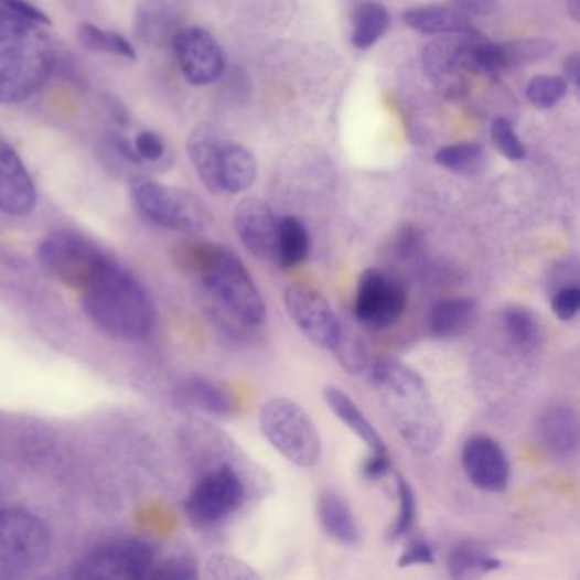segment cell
I'll list each match as a JSON object with an SVG mask.
<instances>
[{
  "label": "cell",
  "mask_w": 580,
  "mask_h": 580,
  "mask_svg": "<svg viewBox=\"0 0 580 580\" xmlns=\"http://www.w3.org/2000/svg\"><path fill=\"white\" fill-rule=\"evenodd\" d=\"M178 261L196 279L216 319L232 320L240 327L265 324V300L230 249L212 243L186 244L179 249Z\"/></svg>",
  "instance_id": "1"
},
{
  "label": "cell",
  "mask_w": 580,
  "mask_h": 580,
  "mask_svg": "<svg viewBox=\"0 0 580 580\" xmlns=\"http://www.w3.org/2000/svg\"><path fill=\"white\" fill-rule=\"evenodd\" d=\"M369 382L409 450L434 453L443 441V422L422 376L406 363L382 357L373 363Z\"/></svg>",
  "instance_id": "2"
},
{
  "label": "cell",
  "mask_w": 580,
  "mask_h": 580,
  "mask_svg": "<svg viewBox=\"0 0 580 580\" xmlns=\"http://www.w3.org/2000/svg\"><path fill=\"white\" fill-rule=\"evenodd\" d=\"M90 322L109 337L138 341L155 324V307L143 284L109 257L78 291Z\"/></svg>",
  "instance_id": "3"
},
{
  "label": "cell",
  "mask_w": 580,
  "mask_h": 580,
  "mask_svg": "<svg viewBox=\"0 0 580 580\" xmlns=\"http://www.w3.org/2000/svg\"><path fill=\"white\" fill-rule=\"evenodd\" d=\"M45 28L0 6V105L28 101L52 75L55 49Z\"/></svg>",
  "instance_id": "4"
},
{
  "label": "cell",
  "mask_w": 580,
  "mask_h": 580,
  "mask_svg": "<svg viewBox=\"0 0 580 580\" xmlns=\"http://www.w3.org/2000/svg\"><path fill=\"white\" fill-rule=\"evenodd\" d=\"M130 191L137 212L157 227L197 235L208 230L212 225L213 216L208 206L202 202V197L190 191L147 178H135Z\"/></svg>",
  "instance_id": "5"
},
{
  "label": "cell",
  "mask_w": 580,
  "mask_h": 580,
  "mask_svg": "<svg viewBox=\"0 0 580 580\" xmlns=\"http://www.w3.org/2000/svg\"><path fill=\"white\" fill-rule=\"evenodd\" d=\"M262 434L278 453L300 469H312L322 457V441L312 417L290 398L275 397L259 412Z\"/></svg>",
  "instance_id": "6"
},
{
  "label": "cell",
  "mask_w": 580,
  "mask_h": 580,
  "mask_svg": "<svg viewBox=\"0 0 580 580\" xmlns=\"http://www.w3.org/2000/svg\"><path fill=\"white\" fill-rule=\"evenodd\" d=\"M52 533L36 514L0 507V577H19L43 566Z\"/></svg>",
  "instance_id": "7"
},
{
  "label": "cell",
  "mask_w": 580,
  "mask_h": 580,
  "mask_svg": "<svg viewBox=\"0 0 580 580\" xmlns=\"http://www.w3.org/2000/svg\"><path fill=\"white\" fill-rule=\"evenodd\" d=\"M40 266L60 283L80 291L108 262L109 256L90 238L74 230H55L37 246Z\"/></svg>",
  "instance_id": "8"
},
{
  "label": "cell",
  "mask_w": 580,
  "mask_h": 580,
  "mask_svg": "<svg viewBox=\"0 0 580 580\" xmlns=\"http://www.w3.org/2000/svg\"><path fill=\"white\" fill-rule=\"evenodd\" d=\"M246 497L247 488L240 473L222 463L197 479L187 494L184 511L193 525L212 528L234 516L246 503Z\"/></svg>",
  "instance_id": "9"
},
{
  "label": "cell",
  "mask_w": 580,
  "mask_h": 580,
  "mask_svg": "<svg viewBox=\"0 0 580 580\" xmlns=\"http://www.w3.org/2000/svg\"><path fill=\"white\" fill-rule=\"evenodd\" d=\"M157 562L152 545L142 539H119L101 545L75 563V579L137 580L150 579Z\"/></svg>",
  "instance_id": "10"
},
{
  "label": "cell",
  "mask_w": 580,
  "mask_h": 580,
  "mask_svg": "<svg viewBox=\"0 0 580 580\" xmlns=\"http://www.w3.org/2000/svg\"><path fill=\"white\" fill-rule=\"evenodd\" d=\"M407 291L400 279L384 269L369 268L357 279L354 316L372 331L391 327L406 312Z\"/></svg>",
  "instance_id": "11"
},
{
  "label": "cell",
  "mask_w": 580,
  "mask_h": 580,
  "mask_svg": "<svg viewBox=\"0 0 580 580\" xmlns=\"http://www.w3.org/2000/svg\"><path fill=\"white\" fill-rule=\"evenodd\" d=\"M288 315L320 350L334 351L343 334V324L324 294L307 284H291L284 291Z\"/></svg>",
  "instance_id": "12"
},
{
  "label": "cell",
  "mask_w": 580,
  "mask_h": 580,
  "mask_svg": "<svg viewBox=\"0 0 580 580\" xmlns=\"http://www.w3.org/2000/svg\"><path fill=\"white\" fill-rule=\"evenodd\" d=\"M172 49L181 74L193 86H210L224 75L227 56L218 40L205 28L179 30Z\"/></svg>",
  "instance_id": "13"
},
{
  "label": "cell",
  "mask_w": 580,
  "mask_h": 580,
  "mask_svg": "<svg viewBox=\"0 0 580 580\" xmlns=\"http://www.w3.org/2000/svg\"><path fill=\"white\" fill-rule=\"evenodd\" d=\"M479 31L465 34H444L426 45L422 67L439 86L458 89V80L475 72V46Z\"/></svg>",
  "instance_id": "14"
},
{
  "label": "cell",
  "mask_w": 580,
  "mask_h": 580,
  "mask_svg": "<svg viewBox=\"0 0 580 580\" xmlns=\"http://www.w3.org/2000/svg\"><path fill=\"white\" fill-rule=\"evenodd\" d=\"M235 232L247 253L261 261H275L279 219L261 197L246 196L234 212Z\"/></svg>",
  "instance_id": "15"
},
{
  "label": "cell",
  "mask_w": 580,
  "mask_h": 580,
  "mask_svg": "<svg viewBox=\"0 0 580 580\" xmlns=\"http://www.w3.org/2000/svg\"><path fill=\"white\" fill-rule=\"evenodd\" d=\"M462 463L470 482L480 491L498 494L509 485L511 466L506 451L491 436L475 434L466 439Z\"/></svg>",
  "instance_id": "16"
},
{
  "label": "cell",
  "mask_w": 580,
  "mask_h": 580,
  "mask_svg": "<svg viewBox=\"0 0 580 580\" xmlns=\"http://www.w3.org/2000/svg\"><path fill=\"white\" fill-rule=\"evenodd\" d=\"M36 203V184L24 160L14 147L0 140V213L21 218L31 215Z\"/></svg>",
  "instance_id": "17"
},
{
  "label": "cell",
  "mask_w": 580,
  "mask_h": 580,
  "mask_svg": "<svg viewBox=\"0 0 580 580\" xmlns=\"http://www.w3.org/2000/svg\"><path fill=\"white\" fill-rule=\"evenodd\" d=\"M228 140L230 138L224 131L208 123L197 125L187 137L186 150L191 164L203 186L213 194H222L219 171Z\"/></svg>",
  "instance_id": "18"
},
{
  "label": "cell",
  "mask_w": 580,
  "mask_h": 580,
  "mask_svg": "<svg viewBox=\"0 0 580 580\" xmlns=\"http://www.w3.org/2000/svg\"><path fill=\"white\" fill-rule=\"evenodd\" d=\"M404 23L410 30L426 36H444V34H465L475 31L472 18L465 12L447 4L419 6L404 12Z\"/></svg>",
  "instance_id": "19"
},
{
  "label": "cell",
  "mask_w": 580,
  "mask_h": 580,
  "mask_svg": "<svg viewBox=\"0 0 580 580\" xmlns=\"http://www.w3.org/2000/svg\"><path fill=\"white\" fill-rule=\"evenodd\" d=\"M538 436L544 447L557 457L569 458L579 447V422L576 410L566 404H554L539 417Z\"/></svg>",
  "instance_id": "20"
},
{
  "label": "cell",
  "mask_w": 580,
  "mask_h": 580,
  "mask_svg": "<svg viewBox=\"0 0 580 580\" xmlns=\"http://www.w3.org/2000/svg\"><path fill=\"white\" fill-rule=\"evenodd\" d=\"M479 305L472 298H443L429 310V334L436 339L462 337L473 327Z\"/></svg>",
  "instance_id": "21"
},
{
  "label": "cell",
  "mask_w": 580,
  "mask_h": 580,
  "mask_svg": "<svg viewBox=\"0 0 580 580\" xmlns=\"http://www.w3.org/2000/svg\"><path fill=\"white\" fill-rule=\"evenodd\" d=\"M316 516H319L322 529L337 544L346 545V547L359 544L362 539L359 528L343 495L334 491L322 492L316 503Z\"/></svg>",
  "instance_id": "22"
},
{
  "label": "cell",
  "mask_w": 580,
  "mask_h": 580,
  "mask_svg": "<svg viewBox=\"0 0 580 580\" xmlns=\"http://www.w3.org/2000/svg\"><path fill=\"white\" fill-rule=\"evenodd\" d=\"M178 397L184 406L208 416L227 419L235 412V404L230 395L202 376H191L179 385Z\"/></svg>",
  "instance_id": "23"
},
{
  "label": "cell",
  "mask_w": 580,
  "mask_h": 580,
  "mask_svg": "<svg viewBox=\"0 0 580 580\" xmlns=\"http://www.w3.org/2000/svg\"><path fill=\"white\" fill-rule=\"evenodd\" d=\"M257 179V160L243 143L228 140L225 146L219 187L222 194H240L254 186Z\"/></svg>",
  "instance_id": "24"
},
{
  "label": "cell",
  "mask_w": 580,
  "mask_h": 580,
  "mask_svg": "<svg viewBox=\"0 0 580 580\" xmlns=\"http://www.w3.org/2000/svg\"><path fill=\"white\" fill-rule=\"evenodd\" d=\"M324 398L329 409L334 412V416H337L339 421L362 439L369 451H387L384 438L379 436L372 422L366 419L365 413L357 409L356 404L341 388L325 387Z\"/></svg>",
  "instance_id": "25"
},
{
  "label": "cell",
  "mask_w": 580,
  "mask_h": 580,
  "mask_svg": "<svg viewBox=\"0 0 580 580\" xmlns=\"http://www.w3.org/2000/svg\"><path fill=\"white\" fill-rule=\"evenodd\" d=\"M310 235L305 225L297 216L279 219L276 259L279 268L291 269L302 265L309 257Z\"/></svg>",
  "instance_id": "26"
},
{
  "label": "cell",
  "mask_w": 580,
  "mask_h": 580,
  "mask_svg": "<svg viewBox=\"0 0 580 580\" xmlns=\"http://www.w3.org/2000/svg\"><path fill=\"white\" fill-rule=\"evenodd\" d=\"M390 28V12L378 2H363L354 9L353 34L354 49L368 50L382 40Z\"/></svg>",
  "instance_id": "27"
},
{
  "label": "cell",
  "mask_w": 580,
  "mask_h": 580,
  "mask_svg": "<svg viewBox=\"0 0 580 580\" xmlns=\"http://www.w3.org/2000/svg\"><path fill=\"white\" fill-rule=\"evenodd\" d=\"M501 566H503L501 560L485 554L479 545L470 541L457 545L448 555V572L453 579L482 577L501 569Z\"/></svg>",
  "instance_id": "28"
},
{
  "label": "cell",
  "mask_w": 580,
  "mask_h": 580,
  "mask_svg": "<svg viewBox=\"0 0 580 580\" xmlns=\"http://www.w3.org/2000/svg\"><path fill=\"white\" fill-rule=\"evenodd\" d=\"M504 334L513 346L522 351L535 350L541 339V325L526 307H507L501 315Z\"/></svg>",
  "instance_id": "29"
},
{
  "label": "cell",
  "mask_w": 580,
  "mask_h": 580,
  "mask_svg": "<svg viewBox=\"0 0 580 580\" xmlns=\"http://www.w3.org/2000/svg\"><path fill=\"white\" fill-rule=\"evenodd\" d=\"M77 40L83 49L94 53L119 56V58L137 60V50L130 40L116 31L105 30L94 23H80L77 28Z\"/></svg>",
  "instance_id": "30"
},
{
  "label": "cell",
  "mask_w": 580,
  "mask_h": 580,
  "mask_svg": "<svg viewBox=\"0 0 580 580\" xmlns=\"http://www.w3.org/2000/svg\"><path fill=\"white\" fill-rule=\"evenodd\" d=\"M434 162L439 168L453 174L473 175L482 171L485 164V152L479 143L463 142L441 147L436 152Z\"/></svg>",
  "instance_id": "31"
},
{
  "label": "cell",
  "mask_w": 580,
  "mask_h": 580,
  "mask_svg": "<svg viewBox=\"0 0 580 580\" xmlns=\"http://www.w3.org/2000/svg\"><path fill=\"white\" fill-rule=\"evenodd\" d=\"M503 50L504 65L506 72L523 65L536 64L547 58L555 50V42L544 37H526V40H514V42L501 43Z\"/></svg>",
  "instance_id": "32"
},
{
  "label": "cell",
  "mask_w": 580,
  "mask_h": 580,
  "mask_svg": "<svg viewBox=\"0 0 580 580\" xmlns=\"http://www.w3.org/2000/svg\"><path fill=\"white\" fill-rule=\"evenodd\" d=\"M567 87L569 84L560 75L539 74L529 80L526 97L535 108L550 109L562 101Z\"/></svg>",
  "instance_id": "33"
},
{
  "label": "cell",
  "mask_w": 580,
  "mask_h": 580,
  "mask_svg": "<svg viewBox=\"0 0 580 580\" xmlns=\"http://www.w3.org/2000/svg\"><path fill=\"white\" fill-rule=\"evenodd\" d=\"M398 514L394 526L388 531V541H398L404 536L409 535L410 529L416 525L417 504L416 494L407 482L406 476L397 475Z\"/></svg>",
  "instance_id": "34"
},
{
  "label": "cell",
  "mask_w": 580,
  "mask_h": 580,
  "mask_svg": "<svg viewBox=\"0 0 580 580\" xmlns=\"http://www.w3.org/2000/svg\"><path fill=\"white\" fill-rule=\"evenodd\" d=\"M203 577L210 580H261V576L253 567L227 554L208 557Z\"/></svg>",
  "instance_id": "35"
},
{
  "label": "cell",
  "mask_w": 580,
  "mask_h": 580,
  "mask_svg": "<svg viewBox=\"0 0 580 580\" xmlns=\"http://www.w3.org/2000/svg\"><path fill=\"white\" fill-rule=\"evenodd\" d=\"M334 353L339 365L343 366L350 375H359L368 366V351L363 339L354 332H347L344 327Z\"/></svg>",
  "instance_id": "36"
},
{
  "label": "cell",
  "mask_w": 580,
  "mask_h": 580,
  "mask_svg": "<svg viewBox=\"0 0 580 580\" xmlns=\"http://www.w3.org/2000/svg\"><path fill=\"white\" fill-rule=\"evenodd\" d=\"M492 143L495 150L507 160H523L526 157V147L522 138L517 137L511 121L506 118H495L491 128Z\"/></svg>",
  "instance_id": "37"
},
{
  "label": "cell",
  "mask_w": 580,
  "mask_h": 580,
  "mask_svg": "<svg viewBox=\"0 0 580 580\" xmlns=\"http://www.w3.org/2000/svg\"><path fill=\"white\" fill-rule=\"evenodd\" d=\"M197 577H200V570H197L196 560L187 555H175L165 560H157L150 573V579L190 580L197 579Z\"/></svg>",
  "instance_id": "38"
},
{
  "label": "cell",
  "mask_w": 580,
  "mask_h": 580,
  "mask_svg": "<svg viewBox=\"0 0 580 580\" xmlns=\"http://www.w3.org/2000/svg\"><path fill=\"white\" fill-rule=\"evenodd\" d=\"M580 288L579 284L557 288L551 291V310L558 319L569 322L579 313Z\"/></svg>",
  "instance_id": "39"
},
{
  "label": "cell",
  "mask_w": 580,
  "mask_h": 580,
  "mask_svg": "<svg viewBox=\"0 0 580 580\" xmlns=\"http://www.w3.org/2000/svg\"><path fill=\"white\" fill-rule=\"evenodd\" d=\"M133 147L142 164H155L165 155L164 138L157 131L143 130L133 138Z\"/></svg>",
  "instance_id": "40"
},
{
  "label": "cell",
  "mask_w": 580,
  "mask_h": 580,
  "mask_svg": "<svg viewBox=\"0 0 580 580\" xmlns=\"http://www.w3.org/2000/svg\"><path fill=\"white\" fill-rule=\"evenodd\" d=\"M436 562L434 550L426 539L417 538L410 541L409 547L404 550L397 560L398 569H407L412 566H432Z\"/></svg>",
  "instance_id": "41"
},
{
  "label": "cell",
  "mask_w": 580,
  "mask_h": 580,
  "mask_svg": "<svg viewBox=\"0 0 580 580\" xmlns=\"http://www.w3.org/2000/svg\"><path fill=\"white\" fill-rule=\"evenodd\" d=\"M0 6H4L6 9L14 12V14L30 19V21H34V23L43 24V26H52V21H50L46 12L31 4L30 0H0Z\"/></svg>",
  "instance_id": "42"
},
{
  "label": "cell",
  "mask_w": 580,
  "mask_h": 580,
  "mask_svg": "<svg viewBox=\"0 0 580 580\" xmlns=\"http://www.w3.org/2000/svg\"><path fill=\"white\" fill-rule=\"evenodd\" d=\"M391 470V460L388 451H372L365 465H363V475L368 480H379L387 476Z\"/></svg>",
  "instance_id": "43"
},
{
  "label": "cell",
  "mask_w": 580,
  "mask_h": 580,
  "mask_svg": "<svg viewBox=\"0 0 580 580\" xmlns=\"http://www.w3.org/2000/svg\"><path fill=\"white\" fill-rule=\"evenodd\" d=\"M454 8L465 12L466 15H479V18H487V15L497 12L501 0H451Z\"/></svg>",
  "instance_id": "44"
},
{
  "label": "cell",
  "mask_w": 580,
  "mask_h": 580,
  "mask_svg": "<svg viewBox=\"0 0 580 580\" xmlns=\"http://www.w3.org/2000/svg\"><path fill=\"white\" fill-rule=\"evenodd\" d=\"M111 146L112 149L116 150V153H118L121 159L130 162V164L143 165L142 160L137 155V150H135L133 140L125 137L123 133H119V131L111 133Z\"/></svg>",
  "instance_id": "45"
},
{
  "label": "cell",
  "mask_w": 580,
  "mask_h": 580,
  "mask_svg": "<svg viewBox=\"0 0 580 580\" xmlns=\"http://www.w3.org/2000/svg\"><path fill=\"white\" fill-rule=\"evenodd\" d=\"M563 74H566V83L572 84L573 89L579 90L580 86V55L579 53H572L567 56L563 62Z\"/></svg>",
  "instance_id": "46"
},
{
  "label": "cell",
  "mask_w": 580,
  "mask_h": 580,
  "mask_svg": "<svg viewBox=\"0 0 580 580\" xmlns=\"http://www.w3.org/2000/svg\"><path fill=\"white\" fill-rule=\"evenodd\" d=\"M108 103L109 109H111L112 112V118H115L119 125H127L128 121H130V116H128L127 108H125L121 103L115 101V99H108Z\"/></svg>",
  "instance_id": "47"
},
{
  "label": "cell",
  "mask_w": 580,
  "mask_h": 580,
  "mask_svg": "<svg viewBox=\"0 0 580 580\" xmlns=\"http://www.w3.org/2000/svg\"><path fill=\"white\" fill-rule=\"evenodd\" d=\"M567 12H569L570 19L579 23L580 21V0H567L566 4Z\"/></svg>",
  "instance_id": "48"
},
{
  "label": "cell",
  "mask_w": 580,
  "mask_h": 580,
  "mask_svg": "<svg viewBox=\"0 0 580 580\" xmlns=\"http://www.w3.org/2000/svg\"><path fill=\"white\" fill-rule=\"evenodd\" d=\"M0 507H2V506H0Z\"/></svg>",
  "instance_id": "49"
}]
</instances>
